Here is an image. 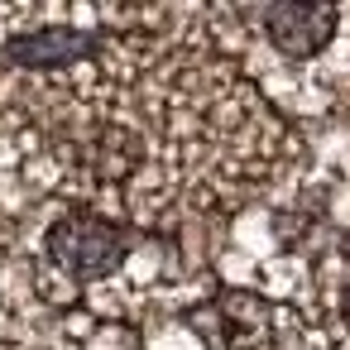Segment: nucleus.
<instances>
[{
    "label": "nucleus",
    "mask_w": 350,
    "mask_h": 350,
    "mask_svg": "<svg viewBox=\"0 0 350 350\" xmlns=\"http://www.w3.org/2000/svg\"><path fill=\"white\" fill-rule=\"evenodd\" d=\"M302 159L202 10H139L63 68H0V216L58 202L216 259L226 221Z\"/></svg>",
    "instance_id": "f257e3e1"
},
{
    "label": "nucleus",
    "mask_w": 350,
    "mask_h": 350,
    "mask_svg": "<svg viewBox=\"0 0 350 350\" xmlns=\"http://www.w3.org/2000/svg\"><path fill=\"white\" fill-rule=\"evenodd\" d=\"M202 29L221 58L240 68V77L293 125V120H321L307 101V72H321V82L345 87V58H340V29L345 5H221L202 10ZM312 96L340 116V101H331L321 87Z\"/></svg>",
    "instance_id": "f03ea898"
},
{
    "label": "nucleus",
    "mask_w": 350,
    "mask_h": 350,
    "mask_svg": "<svg viewBox=\"0 0 350 350\" xmlns=\"http://www.w3.org/2000/svg\"><path fill=\"white\" fill-rule=\"evenodd\" d=\"M312 350H340V326H336V331H326V336H321Z\"/></svg>",
    "instance_id": "7ed1b4c3"
}]
</instances>
